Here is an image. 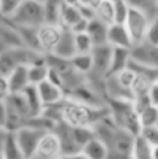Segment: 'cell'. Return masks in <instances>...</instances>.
I'll list each match as a JSON object with an SVG mask.
<instances>
[{"label":"cell","mask_w":158,"mask_h":159,"mask_svg":"<svg viewBox=\"0 0 158 159\" xmlns=\"http://www.w3.org/2000/svg\"><path fill=\"white\" fill-rule=\"evenodd\" d=\"M12 132L20 147L22 158H34L36 147L46 129H42L32 124H25Z\"/></svg>","instance_id":"6"},{"label":"cell","mask_w":158,"mask_h":159,"mask_svg":"<svg viewBox=\"0 0 158 159\" xmlns=\"http://www.w3.org/2000/svg\"><path fill=\"white\" fill-rule=\"evenodd\" d=\"M87 26H88V19L86 17H80L72 26H71V31L73 34H78V32H85L87 30Z\"/></svg>","instance_id":"37"},{"label":"cell","mask_w":158,"mask_h":159,"mask_svg":"<svg viewBox=\"0 0 158 159\" xmlns=\"http://www.w3.org/2000/svg\"><path fill=\"white\" fill-rule=\"evenodd\" d=\"M70 62L76 71H78L80 73L87 75L92 70V65H93L92 53L91 52H76L70 58Z\"/></svg>","instance_id":"25"},{"label":"cell","mask_w":158,"mask_h":159,"mask_svg":"<svg viewBox=\"0 0 158 159\" xmlns=\"http://www.w3.org/2000/svg\"><path fill=\"white\" fill-rule=\"evenodd\" d=\"M53 55L62 57V58H71L76 53L75 48V34L70 29L62 27V34L60 36V40L52 52Z\"/></svg>","instance_id":"14"},{"label":"cell","mask_w":158,"mask_h":159,"mask_svg":"<svg viewBox=\"0 0 158 159\" xmlns=\"http://www.w3.org/2000/svg\"><path fill=\"white\" fill-rule=\"evenodd\" d=\"M45 55L25 46H16L0 52V73L7 76L15 67L20 65H30L44 58Z\"/></svg>","instance_id":"4"},{"label":"cell","mask_w":158,"mask_h":159,"mask_svg":"<svg viewBox=\"0 0 158 159\" xmlns=\"http://www.w3.org/2000/svg\"><path fill=\"white\" fill-rule=\"evenodd\" d=\"M36 87H37V91H39V94H40V98H41L44 107L57 103L65 98L63 89L60 86L49 81L47 78L45 81L40 82L39 84H36Z\"/></svg>","instance_id":"13"},{"label":"cell","mask_w":158,"mask_h":159,"mask_svg":"<svg viewBox=\"0 0 158 159\" xmlns=\"http://www.w3.org/2000/svg\"><path fill=\"white\" fill-rule=\"evenodd\" d=\"M9 93H10V88H9L7 76L0 73V99H5V97Z\"/></svg>","instance_id":"38"},{"label":"cell","mask_w":158,"mask_h":159,"mask_svg":"<svg viewBox=\"0 0 158 159\" xmlns=\"http://www.w3.org/2000/svg\"><path fill=\"white\" fill-rule=\"evenodd\" d=\"M147 96H148V99H149V102L152 104L158 106V83L156 81L152 83V86H151Z\"/></svg>","instance_id":"39"},{"label":"cell","mask_w":158,"mask_h":159,"mask_svg":"<svg viewBox=\"0 0 158 159\" xmlns=\"http://www.w3.org/2000/svg\"><path fill=\"white\" fill-rule=\"evenodd\" d=\"M7 81L10 92H21L30 83L27 75V65H20L15 67L7 75Z\"/></svg>","instance_id":"17"},{"label":"cell","mask_w":158,"mask_h":159,"mask_svg":"<svg viewBox=\"0 0 158 159\" xmlns=\"http://www.w3.org/2000/svg\"><path fill=\"white\" fill-rule=\"evenodd\" d=\"M144 40L158 45V16H154L151 19L148 27H147V31H146Z\"/></svg>","instance_id":"35"},{"label":"cell","mask_w":158,"mask_h":159,"mask_svg":"<svg viewBox=\"0 0 158 159\" xmlns=\"http://www.w3.org/2000/svg\"><path fill=\"white\" fill-rule=\"evenodd\" d=\"M156 82L158 83V75H157V78H156Z\"/></svg>","instance_id":"44"},{"label":"cell","mask_w":158,"mask_h":159,"mask_svg":"<svg viewBox=\"0 0 158 159\" xmlns=\"http://www.w3.org/2000/svg\"><path fill=\"white\" fill-rule=\"evenodd\" d=\"M37 1H40V2H44V1H45V0H37Z\"/></svg>","instance_id":"45"},{"label":"cell","mask_w":158,"mask_h":159,"mask_svg":"<svg viewBox=\"0 0 158 159\" xmlns=\"http://www.w3.org/2000/svg\"><path fill=\"white\" fill-rule=\"evenodd\" d=\"M152 149L153 147L138 133L134 135L132 150H131V158L136 159H152Z\"/></svg>","instance_id":"23"},{"label":"cell","mask_w":158,"mask_h":159,"mask_svg":"<svg viewBox=\"0 0 158 159\" xmlns=\"http://www.w3.org/2000/svg\"><path fill=\"white\" fill-rule=\"evenodd\" d=\"M149 21H151V17L143 10H141L136 6H132V5L129 6V11H128L127 19L124 21V26L131 36L133 45L144 40Z\"/></svg>","instance_id":"7"},{"label":"cell","mask_w":158,"mask_h":159,"mask_svg":"<svg viewBox=\"0 0 158 159\" xmlns=\"http://www.w3.org/2000/svg\"><path fill=\"white\" fill-rule=\"evenodd\" d=\"M47 73H49V66L46 63L45 57L27 65L29 82L32 84H39L40 82L45 81L47 78Z\"/></svg>","instance_id":"21"},{"label":"cell","mask_w":158,"mask_h":159,"mask_svg":"<svg viewBox=\"0 0 158 159\" xmlns=\"http://www.w3.org/2000/svg\"><path fill=\"white\" fill-rule=\"evenodd\" d=\"M107 29H108L107 24L98 20L97 17H92L88 20V26L86 32L90 35L93 45L97 46V45L107 43Z\"/></svg>","instance_id":"19"},{"label":"cell","mask_w":158,"mask_h":159,"mask_svg":"<svg viewBox=\"0 0 158 159\" xmlns=\"http://www.w3.org/2000/svg\"><path fill=\"white\" fill-rule=\"evenodd\" d=\"M1 158H5V159H21L22 158L20 147L17 144V140L12 130H7L4 138V142L1 145Z\"/></svg>","instance_id":"20"},{"label":"cell","mask_w":158,"mask_h":159,"mask_svg":"<svg viewBox=\"0 0 158 159\" xmlns=\"http://www.w3.org/2000/svg\"><path fill=\"white\" fill-rule=\"evenodd\" d=\"M95 17L109 25L113 22V1L112 0H98L93 4Z\"/></svg>","instance_id":"24"},{"label":"cell","mask_w":158,"mask_h":159,"mask_svg":"<svg viewBox=\"0 0 158 159\" xmlns=\"http://www.w3.org/2000/svg\"><path fill=\"white\" fill-rule=\"evenodd\" d=\"M108 114L107 106H93L70 97L61 101V120L72 127H93Z\"/></svg>","instance_id":"2"},{"label":"cell","mask_w":158,"mask_h":159,"mask_svg":"<svg viewBox=\"0 0 158 159\" xmlns=\"http://www.w3.org/2000/svg\"><path fill=\"white\" fill-rule=\"evenodd\" d=\"M138 117L142 127L158 124V106H154L152 103L144 106L141 111H138Z\"/></svg>","instance_id":"28"},{"label":"cell","mask_w":158,"mask_h":159,"mask_svg":"<svg viewBox=\"0 0 158 159\" xmlns=\"http://www.w3.org/2000/svg\"><path fill=\"white\" fill-rule=\"evenodd\" d=\"M16 46H24L16 27L6 19L0 20V52Z\"/></svg>","instance_id":"12"},{"label":"cell","mask_w":158,"mask_h":159,"mask_svg":"<svg viewBox=\"0 0 158 159\" xmlns=\"http://www.w3.org/2000/svg\"><path fill=\"white\" fill-rule=\"evenodd\" d=\"M5 122H6V108H5V102L4 99H0V127L5 128ZM6 129V128H5Z\"/></svg>","instance_id":"40"},{"label":"cell","mask_w":158,"mask_h":159,"mask_svg":"<svg viewBox=\"0 0 158 159\" xmlns=\"http://www.w3.org/2000/svg\"><path fill=\"white\" fill-rule=\"evenodd\" d=\"M61 34H62V27L58 24L42 22L40 26H37V40H39L40 50L44 55L53 52Z\"/></svg>","instance_id":"9"},{"label":"cell","mask_w":158,"mask_h":159,"mask_svg":"<svg viewBox=\"0 0 158 159\" xmlns=\"http://www.w3.org/2000/svg\"><path fill=\"white\" fill-rule=\"evenodd\" d=\"M72 134H73L75 143L77 144L80 150L83 147V144H86L91 138L96 135L93 127H72Z\"/></svg>","instance_id":"29"},{"label":"cell","mask_w":158,"mask_h":159,"mask_svg":"<svg viewBox=\"0 0 158 159\" xmlns=\"http://www.w3.org/2000/svg\"><path fill=\"white\" fill-rule=\"evenodd\" d=\"M93 46L95 45H93L90 35L86 31L75 34V48H76V52H91Z\"/></svg>","instance_id":"31"},{"label":"cell","mask_w":158,"mask_h":159,"mask_svg":"<svg viewBox=\"0 0 158 159\" xmlns=\"http://www.w3.org/2000/svg\"><path fill=\"white\" fill-rule=\"evenodd\" d=\"M139 134L152 145L158 144V124H152V125H144L141 128Z\"/></svg>","instance_id":"34"},{"label":"cell","mask_w":158,"mask_h":159,"mask_svg":"<svg viewBox=\"0 0 158 159\" xmlns=\"http://www.w3.org/2000/svg\"><path fill=\"white\" fill-rule=\"evenodd\" d=\"M129 60H131V48H127V47H112L107 76L108 75H114V73L119 72L121 70L128 67Z\"/></svg>","instance_id":"15"},{"label":"cell","mask_w":158,"mask_h":159,"mask_svg":"<svg viewBox=\"0 0 158 159\" xmlns=\"http://www.w3.org/2000/svg\"><path fill=\"white\" fill-rule=\"evenodd\" d=\"M21 0H0V12L4 19H9L20 5Z\"/></svg>","instance_id":"36"},{"label":"cell","mask_w":158,"mask_h":159,"mask_svg":"<svg viewBox=\"0 0 158 159\" xmlns=\"http://www.w3.org/2000/svg\"><path fill=\"white\" fill-rule=\"evenodd\" d=\"M82 17L78 12V10L73 6L62 4L61 11H60V16H58V25L63 29H71V26L80 19Z\"/></svg>","instance_id":"26"},{"label":"cell","mask_w":158,"mask_h":159,"mask_svg":"<svg viewBox=\"0 0 158 159\" xmlns=\"http://www.w3.org/2000/svg\"><path fill=\"white\" fill-rule=\"evenodd\" d=\"M129 5L136 6L141 10H143L151 19L156 16V4L157 0H127Z\"/></svg>","instance_id":"33"},{"label":"cell","mask_w":158,"mask_h":159,"mask_svg":"<svg viewBox=\"0 0 158 159\" xmlns=\"http://www.w3.org/2000/svg\"><path fill=\"white\" fill-rule=\"evenodd\" d=\"M61 157V144H60V139L56 135V133L52 129L46 130L34 154V158L37 159H53V158H60Z\"/></svg>","instance_id":"10"},{"label":"cell","mask_w":158,"mask_h":159,"mask_svg":"<svg viewBox=\"0 0 158 159\" xmlns=\"http://www.w3.org/2000/svg\"><path fill=\"white\" fill-rule=\"evenodd\" d=\"M93 129L96 137L107 147V158H131L134 135L117 125L109 112L93 125Z\"/></svg>","instance_id":"1"},{"label":"cell","mask_w":158,"mask_h":159,"mask_svg":"<svg viewBox=\"0 0 158 159\" xmlns=\"http://www.w3.org/2000/svg\"><path fill=\"white\" fill-rule=\"evenodd\" d=\"M131 58L141 65L158 70V45L142 40L131 47Z\"/></svg>","instance_id":"8"},{"label":"cell","mask_w":158,"mask_h":159,"mask_svg":"<svg viewBox=\"0 0 158 159\" xmlns=\"http://www.w3.org/2000/svg\"><path fill=\"white\" fill-rule=\"evenodd\" d=\"M156 16H158V0H157V4H156Z\"/></svg>","instance_id":"43"},{"label":"cell","mask_w":158,"mask_h":159,"mask_svg":"<svg viewBox=\"0 0 158 159\" xmlns=\"http://www.w3.org/2000/svg\"><path fill=\"white\" fill-rule=\"evenodd\" d=\"M80 153L82 158H86V159H105L107 158V154H108L107 147L96 135L91 138L86 144H83Z\"/></svg>","instance_id":"16"},{"label":"cell","mask_w":158,"mask_h":159,"mask_svg":"<svg viewBox=\"0 0 158 159\" xmlns=\"http://www.w3.org/2000/svg\"><path fill=\"white\" fill-rule=\"evenodd\" d=\"M6 20H9L14 26L37 27L45 22L44 5L37 0H21L17 9Z\"/></svg>","instance_id":"5"},{"label":"cell","mask_w":158,"mask_h":159,"mask_svg":"<svg viewBox=\"0 0 158 159\" xmlns=\"http://www.w3.org/2000/svg\"><path fill=\"white\" fill-rule=\"evenodd\" d=\"M134 75H136V73H134V71H133L132 68L126 67V68L121 70L119 72H117V73H114V75H112V76L116 78V81H117L123 88L131 91V86H132V83H133Z\"/></svg>","instance_id":"32"},{"label":"cell","mask_w":158,"mask_h":159,"mask_svg":"<svg viewBox=\"0 0 158 159\" xmlns=\"http://www.w3.org/2000/svg\"><path fill=\"white\" fill-rule=\"evenodd\" d=\"M2 20H4V19H2Z\"/></svg>","instance_id":"47"},{"label":"cell","mask_w":158,"mask_h":159,"mask_svg":"<svg viewBox=\"0 0 158 159\" xmlns=\"http://www.w3.org/2000/svg\"><path fill=\"white\" fill-rule=\"evenodd\" d=\"M112 1H114V0H112Z\"/></svg>","instance_id":"46"},{"label":"cell","mask_w":158,"mask_h":159,"mask_svg":"<svg viewBox=\"0 0 158 159\" xmlns=\"http://www.w3.org/2000/svg\"><path fill=\"white\" fill-rule=\"evenodd\" d=\"M129 2L127 0H114L113 1V22L124 24L128 11H129Z\"/></svg>","instance_id":"30"},{"label":"cell","mask_w":158,"mask_h":159,"mask_svg":"<svg viewBox=\"0 0 158 159\" xmlns=\"http://www.w3.org/2000/svg\"><path fill=\"white\" fill-rule=\"evenodd\" d=\"M63 0H45L42 2L44 5V12H45V22H58L60 11L62 7Z\"/></svg>","instance_id":"27"},{"label":"cell","mask_w":158,"mask_h":159,"mask_svg":"<svg viewBox=\"0 0 158 159\" xmlns=\"http://www.w3.org/2000/svg\"><path fill=\"white\" fill-rule=\"evenodd\" d=\"M152 159H158V144L154 145L152 149Z\"/></svg>","instance_id":"42"},{"label":"cell","mask_w":158,"mask_h":159,"mask_svg":"<svg viewBox=\"0 0 158 159\" xmlns=\"http://www.w3.org/2000/svg\"><path fill=\"white\" fill-rule=\"evenodd\" d=\"M109 116L117 125L126 129L131 134L136 135L139 133L142 125L139 122L138 112L133 106V99H106Z\"/></svg>","instance_id":"3"},{"label":"cell","mask_w":158,"mask_h":159,"mask_svg":"<svg viewBox=\"0 0 158 159\" xmlns=\"http://www.w3.org/2000/svg\"><path fill=\"white\" fill-rule=\"evenodd\" d=\"M107 43L112 47H132L131 36L124 26V24L112 22L108 25L107 29Z\"/></svg>","instance_id":"11"},{"label":"cell","mask_w":158,"mask_h":159,"mask_svg":"<svg viewBox=\"0 0 158 159\" xmlns=\"http://www.w3.org/2000/svg\"><path fill=\"white\" fill-rule=\"evenodd\" d=\"M21 93H22V96H24V98L26 101V104L29 107V111H30L31 117L39 116L42 112L44 104L41 102V98H40V94H39V91H37L36 84L29 83L21 91Z\"/></svg>","instance_id":"18"},{"label":"cell","mask_w":158,"mask_h":159,"mask_svg":"<svg viewBox=\"0 0 158 159\" xmlns=\"http://www.w3.org/2000/svg\"><path fill=\"white\" fill-rule=\"evenodd\" d=\"M15 27H16V30L20 35L21 42L25 47L37 51V52H41L39 40H37V27H31V26H15Z\"/></svg>","instance_id":"22"},{"label":"cell","mask_w":158,"mask_h":159,"mask_svg":"<svg viewBox=\"0 0 158 159\" xmlns=\"http://www.w3.org/2000/svg\"><path fill=\"white\" fill-rule=\"evenodd\" d=\"M6 133H7V129H5L4 127H0V158H1V145H2V142H4Z\"/></svg>","instance_id":"41"}]
</instances>
